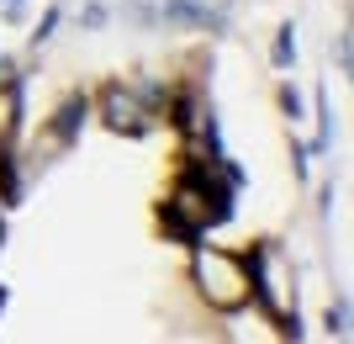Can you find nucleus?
I'll return each instance as SVG.
<instances>
[{
    "label": "nucleus",
    "mask_w": 354,
    "mask_h": 344,
    "mask_svg": "<svg viewBox=\"0 0 354 344\" xmlns=\"http://www.w3.org/2000/svg\"><path fill=\"white\" fill-rule=\"evenodd\" d=\"M106 21H111L106 6H85V11H80V27H106Z\"/></svg>",
    "instance_id": "0eeeda50"
},
{
    "label": "nucleus",
    "mask_w": 354,
    "mask_h": 344,
    "mask_svg": "<svg viewBox=\"0 0 354 344\" xmlns=\"http://www.w3.org/2000/svg\"><path fill=\"white\" fill-rule=\"evenodd\" d=\"M159 96L148 85H106L101 90V122L111 127V133H127V138H143L153 133V117H159Z\"/></svg>",
    "instance_id": "f03ea898"
},
{
    "label": "nucleus",
    "mask_w": 354,
    "mask_h": 344,
    "mask_svg": "<svg viewBox=\"0 0 354 344\" xmlns=\"http://www.w3.org/2000/svg\"><path fill=\"white\" fill-rule=\"evenodd\" d=\"M344 323H349V307H344V302H339V307H328V329L344 334Z\"/></svg>",
    "instance_id": "6e6552de"
},
{
    "label": "nucleus",
    "mask_w": 354,
    "mask_h": 344,
    "mask_svg": "<svg viewBox=\"0 0 354 344\" xmlns=\"http://www.w3.org/2000/svg\"><path fill=\"white\" fill-rule=\"evenodd\" d=\"M85 117H90V101H85V96L64 101L59 111H53V143H59V149H69L74 138H80V127H85Z\"/></svg>",
    "instance_id": "7ed1b4c3"
},
{
    "label": "nucleus",
    "mask_w": 354,
    "mask_h": 344,
    "mask_svg": "<svg viewBox=\"0 0 354 344\" xmlns=\"http://www.w3.org/2000/svg\"><path fill=\"white\" fill-rule=\"evenodd\" d=\"M59 21H64V11H48V16H43V27L32 32V48H43L48 37H53V32H59Z\"/></svg>",
    "instance_id": "39448f33"
},
{
    "label": "nucleus",
    "mask_w": 354,
    "mask_h": 344,
    "mask_svg": "<svg viewBox=\"0 0 354 344\" xmlns=\"http://www.w3.org/2000/svg\"><path fill=\"white\" fill-rule=\"evenodd\" d=\"M296 59V37H291V27H281V37H275V64H291Z\"/></svg>",
    "instance_id": "423d86ee"
},
{
    "label": "nucleus",
    "mask_w": 354,
    "mask_h": 344,
    "mask_svg": "<svg viewBox=\"0 0 354 344\" xmlns=\"http://www.w3.org/2000/svg\"><path fill=\"white\" fill-rule=\"evenodd\" d=\"M159 21H175V27H207V6H201V0H164Z\"/></svg>",
    "instance_id": "20e7f679"
},
{
    "label": "nucleus",
    "mask_w": 354,
    "mask_h": 344,
    "mask_svg": "<svg viewBox=\"0 0 354 344\" xmlns=\"http://www.w3.org/2000/svg\"><path fill=\"white\" fill-rule=\"evenodd\" d=\"M191 270H196V291L207 297V307L217 313H238L254 302V281H249V265L217 244H201L191 255Z\"/></svg>",
    "instance_id": "f257e3e1"
}]
</instances>
